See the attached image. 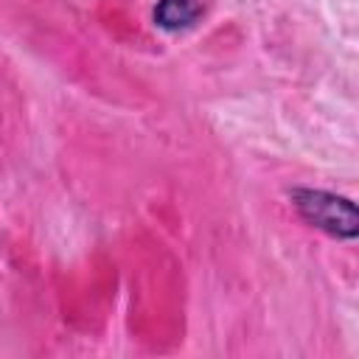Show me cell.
Listing matches in <instances>:
<instances>
[{
    "mask_svg": "<svg viewBox=\"0 0 359 359\" xmlns=\"http://www.w3.org/2000/svg\"><path fill=\"white\" fill-rule=\"evenodd\" d=\"M289 205L294 208L300 222H306L309 227H314L337 241H356V236H359L356 202L342 194L323 191V188H292Z\"/></svg>",
    "mask_w": 359,
    "mask_h": 359,
    "instance_id": "6da1fadb",
    "label": "cell"
},
{
    "mask_svg": "<svg viewBox=\"0 0 359 359\" xmlns=\"http://www.w3.org/2000/svg\"><path fill=\"white\" fill-rule=\"evenodd\" d=\"M205 8L199 0H157L154 6V25L163 31H185L202 20Z\"/></svg>",
    "mask_w": 359,
    "mask_h": 359,
    "instance_id": "7a4b0ae2",
    "label": "cell"
}]
</instances>
